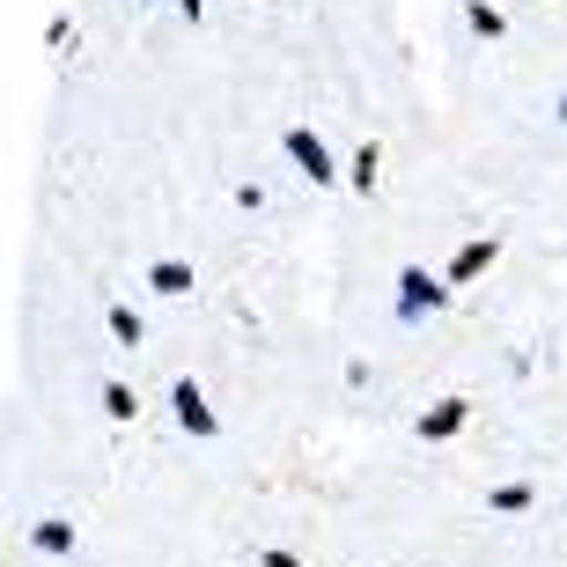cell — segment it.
Returning a JSON list of instances; mask_svg holds the SVG:
<instances>
[{"mask_svg":"<svg viewBox=\"0 0 567 567\" xmlns=\"http://www.w3.org/2000/svg\"><path fill=\"white\" fill-rule=\"evenodd\" d=\"M104 413H111V421H133V413H141V399H133V383H118V377L104 383Z\"/></svg>","mask_w":567,"mask_h":567,"instance_id":"12","label":"cell"},{"mask_svg":"<svg viewBox=\"0 0 567 567\" xmlns=\"http://www.w3.org/2000/svg\"><path fill=\"white\" fill-rule=\"evenodd\" d=\"M494 258H502V236H494V229L464 236L457 258H450V274H442V288L457 295V288H472V280H486V274H494Z\"/></svg>","mask_w":567,"mask_h":567,"instance_id":"4","label":"cell"},{"mask_svg":"<svg viewBox=\"0 0 567 567\" xmlns=\"http://www.w3.org/2000/svg\"><path fill=\"white\" fill-rule=\"evenodd\" d=\"M280 147H288V163L302 169V177H310L317 192H324V185H339V177H347V169H339V155H332V147H324V133H317V126H288V133H280Z\"/></svg>","mask_w":567,"mask_h":567,"instance_id":"2","label":"cell"},{"mask_svg":"<svg viewBox=\"0 0 567 567\" xmlns=\"http://www.w3.org/2000/svg\"><path fill=\"white\" fill-rule=\"evenodd\" d=\"M530 502H538V486H530V480H502V486H486V508H494V516H530Z\"/></svg>","mask_w":567,"mask_h":567,"instance_id":"10","label":"cell"},{"mask_svg":"<svg viewBox=\"0 0 567 567\" xmlns=\"http://www.w3.org/2000/svg\"><path fill=\"white\" fill-rule=\"evenodd\" d=\"M258 567H310V560H302V553H288V546H266V553H258Z\"/></svg>","mask_w":567,"mask_h":567,"instance_id":"13","label":"cell"},{"mask_svg":"<svg viewBox=\"0 0 567 567\" xmlns=\"http://www.w3.org/2000/svg\"><path fill=\"white\" fill-rule=\"evenodd\" d=\"M464 22H472V38H480V44H502L508 38V16L494 8V0H464Z\"/></svg>","mask_w":567,"mask_h":567,"instance_id":"11","label":"cell"},{"mask_svg":"<svg viewBox=\"0 0 567 567\" xmlns=\"http://www.w3.org/2000/svg\"><path fill=\"white\" fill-rule=\"evenodd\" d=\"M30 546H38L44 560H74V546H82V538H74V524H66V516H38V524H30Z\"/></svg>","mask_w":567,"mask_h":567,"instance_id":"7","label":"cell"},{"mask_svg":"<svg viewBox=\"0 0 567 567\" xmlns=\"http://www.w3.org/2000/svg\"><path fill=\"white\" fill-rule=\"evenodd\" d=\"M413 427H421V442H457L464 427H472V399H457V391H450V399H435Z\"/></svg>","mask_w":567,"mask_h":567,"instance_id":"5","label":"cell"},{"mask_svg":"<svg viewBox=\"0 0 567 567\" xmlns=\"http://www.w3.org/2000/svg\"><path fill=\"white\" fill-rule=\"evenodd\" d=\"M141 8H163V0H141Z\"/></svg>","mask_w":567,"mask_h":567,"instance_id":"16","label":"cell"},{"mask_svg":"<svg viewBox=\"0 0 567 567\" xmlns=\"http://www.w3.org/2000/svg\"><path fill=\"white\" fill-rule=\"evenodd\" d=\"M169 8H177V16L192 22V30H199V22H207V0H169Z\"/></svg>","mask_w":567,"mask_h":567,"instance_id":"14","label":"cell"},{"mask_svg":"<svg viewBox=\"0 0 567 567\" xmlns=\"http://www.w3.org/2000/svg\"><path fill=\"white\" fill-rule=\"evenodd\" d=\"M347 185H354L361 199H369V192L383 185V147H377V141H361L354 155H347Z\"/></svg>","mask_w":567,"mask_h":567,"instance_id":"8","label":"cell"},{"mask_svg":"<svg viewBox=\"0 0 567 567\" xmlns=\"http://www.w3.org/2000/svg\"><path fill=\"white\" fill-rule=\"evenodd\" d=\"M553 118H560V126H567V96H553Z\"/></svg>","mask_w":567,"mask_h":567,"instance_id":"15","label":"cell"},{"mask_svg":"<svg viewBox=\"0 0 567 567\" xmlns=\"http://www.w3.org/2000/svg\"><path fill=\"white\" fill-rule=\"evenodd\" d=\"M435 310H450V288H442L427 266H399V310H391V317H399L405 332H421Z\"/></svg>","mask_w":567,"mask_h":567,"instance_id":"1","label":"cell"},{"mask_svg":"<svg viewBox=\"0 0 567 567\" xmlns=\"http://www.w3.org/2000/svg\"><path fill=\"white\" fill-rule=\"evenodd\" d=\"M169 413H177V427H185L192 442H214V435H221V413H214V399H207L192 377L169 383Z\"/></svg>","mask_w":567,"mask_h":567,"instance_id":"3","label":"cell"},{"mask_svg":"<svg viewBox=\"0 0 567 567\" xmlns=\"http://www.w3.org/2000/svg\"><path fill=\"white\" fill-rule=\"evenodd\" d=\"M141 288H155V295H192L199 280H192V258H147V274H141Z\"/></svg>","mask_w":567,"mask_h":567,"instance_id":"6","label":"cell"},{"mask_svg":"<svg viewBox=\"0 0 567 567\" xmlns=\"http://www.w3.org/2000/svg\"><path fill=\"white\" fill-rule=\"evenodd\" d=\"M104 324H111V339H118V347H126V354H133V347H141V339H147L141 310H133L126 295H111V302H104Z\"/></svg>","mask_w":567,"mask_h":567,"instance_id":"9","label":"cell"}]
</instances>
